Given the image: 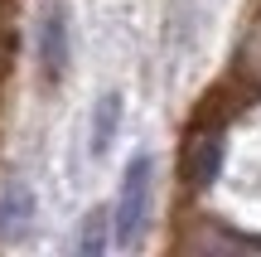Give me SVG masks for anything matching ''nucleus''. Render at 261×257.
I'll return each instance as SVG.
<instances>
[{
    "instance_id": "nucleus-1",
    "label": "nucleus",
    "mask_w": 261,
    "mask_h": 257,
    "mask_svg": "<svg viewBox=\"0 0 261 257\" xmlns=\"http://www.w3.org/2000/svg\"><path fill=\"white\" fill-rule=\"evenodd\" d=\"M150 194H155V155L136 151L126 160L121 194H116V209H112V243L116 248H136L140 243L145 219H150Z\"/></svg>"
},
{
    "instance_id": "nucleus-2",
    "label": "nucleus",
    "mask_w": 261,
    "mask_h": 257,
    "mask_svg": "<svg viewBox=\"0 0 261 257\" xmlns=\"http://www.w3.org/2000/svg\"><path fill=\"white\" fill-rule=\"evenodd\" d=\"M34 54H39V73L54 87L68 73V58H73V25H68V5L63 0H44L34 25Z\"/></svg>"
},
{
    "instance_id": "nucleus-3",
    "label": "nucleus",
    "mask_w": 261,
    "mask_h": 257,
    "mask_svg": "<svg viewBox=\"0 0 261 257\" xmlns=\"http://www.w3.org/2000/svg\"><path fill=\"white\" fill-rule=\"evenodd\" d=\"M29 219H34V190L24 180H5L0 184V243L24 238Z\"/></svg>"
},
{
    "instance_id": "nucleus-4",
    "label": "nucleus",
    "mask_w": 261,
    "mask_h": 257,
    "mask_svg": "<svg viewBox=\"0 0 261 257\" xmlns=\"http://www.w3.org/2000/svg\"><path fill=\"white\" fill-rule=\"evenodd\" d=\"M121 116H126V97L121 92H107L102 102H97V112H92V155L112 151L116 131H121Z\"/></svg>"
},
{
    "instance_id": "nucleus-5",
    "label": "nucleus",
    "mask_w": 261,
    "mask_h": 257,
    "mask_svg": "<svg viewBox=\"0 0 261 257\" xmlns=\"http://www.w3.org/2000/svg\"><path fill=\"white\" fill-rule=\"evenodd\" d=\"M218 170H223V141H218V136H198V141L189 146V184L208 190V184L218 180Z\"/></svg>"
},
{
    "instance_id": "nucleus-6",
    "label": "nucleus",
    "mask_w": 261,
    "mask_h": 257,
    "mask_svg": "<svg viewBox=\"0 0 261 257\" xmlns=\"http://www.w3.org/2000/svg\"><path fill=\"white\" fill-rule=\"evenodd\" d=\"M112 248V209H92L83 219V233H77V252L83 257H102Z\"/></svg>"
}]
</instances>
